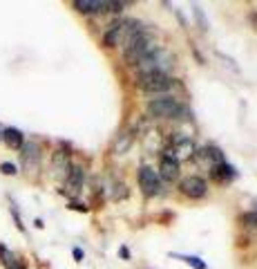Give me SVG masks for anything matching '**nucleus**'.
<instances>
[{
	"mask_svg": "<svg viewBox=\"0 0 257 269\" xmlns=\"http://www.w3.org/2000/svg\"><path fill=\"white\" fill-rule=\"evenodd\" d=\"M251 20L255 23V27H257V11H253V14H251Z\"/></svg>",
	"mask_w": 257,
	"mask_h": 269,
	"instance_id": "b1692460",
	"label": "nucleus"
},
{
	"mask_svg": "<svg viewBox=\"0 0 257 269\" xmlns=\"http://www.w3.org/2000/svg\"><path fill=\"white\" fill-rule=\"evenodd\" d=\"M193 11H194V16H197L199 25H201V30H208V23L204 20V14H201V9H199V7H193Z\"/></svg>",
	"mask_w": 257,
	"mask_h": 269,
	"instance_id": "6ab92c4d",
	"label": "nucleus"
},
{
	"mask_svg": "<svg viewBox=\"0 0 257 269\" xmlns=\"http://www.w3.org/2000/svg\"><path fill=\"white\" fill-rule=\"evenodd\" d=\"M146 110L150 117H157V119H188V110L172 97L152 99Z\"/></svg>",
	"mask_w": 257,
	"mask_h": 269,
	"instance_id": "f03ea898",
	"label": "nucleus"
},
{
	"mask_svg": "<svg viewBox=\"0 0 257 269\" xmlns=\"http://www.w3.org/2000/svg\"><path fill=\"white\" fill-rule=\"evenodd\" d=\"M69 209H74V211H83V213H85V211H88V206H85V204H78V202H72V204H69Z\"/></svg>",
	"mask_w": 257,
	"mask_h": 269,
	"instance_id": "4be33fe9",
	"label": "nucleus"
},
{
	"mask_svg": "<svg viewBox=\"0 0 257 269\" xmlns=\"http://www.w3.org/2000/svg\"><path fill=\"white\" fill-rule=\"evenodd\" d=\"M11 215H14V220H16V227H18L20 231H25V225H23V220H20V215H18V209H16V204H11Z\"/></svg>",
	"mask_w": 257,
	"mask_h": 269,
	"instance_id": "aec40b11",
	"label": "nucleus"
},
{
	"mask_svg": "<svg viewBox=\"0 0 257 269\" xmlns=\"http://www.w3.org/2000/svg\"><path fill=\"white\" fill-rule=\"evenodd\" d=\"M20 164H23V171L27 173H38L40 164H43V148L38 142H25L20 148Z\"/></svg>",
	"mask_w": 257,
	"mask_h": 269,
	"instance_id": "39448f33",
	"label": "nucleus"
},
{
	"mask_svg": "<svg viewBox=\"0 0 257 269\" xmlns=\"http://www.w3.org/2000/svg\"><path fill=\"white\" fill-rule=\"evenodd\" d=\"M72 7L81 14H103V11H112V2L107 0H74Z\"/></svg>",
	"mask_w": 257,
	"mask_h": 269,
	"instance_id": "9d476101",
	"label": "nucleus"
},
{
	"mask_svg": "<svg viewBox=\"0 0 257 269\" xmlns=\"http://www.w3.org/2000/svg\"><path fill=\"white\" fill-rule=\"evenodd\" d=\"M179 189H181V193H184V195L197 200V197H204L206 195V191H208V184H206L204 177L190 175V177H186V180H181Z\"/></svg>",
	"mask_w": 257,
	"mask_h": 269,
	"instance_id": "0eeeda50",
	"label": "nucleus"
},
{
	"mask_svg": "<svg viewBox=\"0 0 257 269\" xmlns=\"http://www.w3.org/2000/svg\"><path fill=\"white\" fill-rule=\"evenodd\" d=\"M136 65H139L141 74H152V72L165 74V70L172 65V54L161 49V47H157V49H152L148 56H143Z\"/></svg>",
	"mask_w": 257,
	"mask_h": 269,
	"instance_id": "7ed1b4c3",
	"label": "nucleus"
},
{
	"mask_svg": "<svg viewBox=\"0 0 257 269\" xmlns=\"http://www.w3.org/2000/svg\"><path fill=\"white\" fill-rule=\"evenodd\" d=\"M139 186H141V191L146 193L148 197L161 195V191H163V186H161V177L157 175L150 166H141V171H139Z\"/></svg>",
	"mask_w": 257,
	"mask_h": 269,
	"instance_id": "423d86ee",
	"label": "nucleus"
},
{
	"mask_svg": "<svg viewBox=\"0 0 257 269\" xmlns=\"http://www.w3.org/2000/svg\"><path fill=\"white\" fill-rule=\"evenodd\" d=\"M0 144H2V128H0Z\"/></svg>",
	"mask_w": 257,
	"mask_h": 269,
	"instance_id": "393cba45",
	"label": "nucleus"
},
{
	"mask_svg": "<svg viewBox=\"0 0 257 269\" xmlns=\"http://www.w3.org/2000/svg\"><path fill=\"white\" fill-rule=\"evenodd\" d=\"M170 256H175V258H181L184 263L193 265L194 269H206V263H201V260H199L197 256H181V254H170Z\"/></svg>",
	"mask_w": 257,
	"mask_h": 269,
	"instance_id": "f3484780",
	"label": "nucleus"
},
{
	"mask_svg": "<svg viewBox=\"0 0 257 269\" xmlns=\"http://www.w3.org/2000/svg\"><path fill=\"white\" fill-rule=\"evenodd\" d=\"M25 142H27V139H25L23 130H18V128H14V126L2 128V144H5L7 148H11V151H20Z\"/></svg>",
	"mask_w": 257,
	"mask_h": 269,
	"instance_id": "9b49d317",
	"label": "nucleus"
},
{
	"mask_svg": "<svg viewBox=\"0 0 257 269\" xmlns=\"http://www.w3.org/2000/svg\"><path fill=\"white\" fill-rule=\"evenodd\" d=\"M199 157H201V159H206V161H210V164H213V166H219V164H224V153L219 151L217 146H208V148H204V151L199 153Z\"/></svg>",
	"mask_w": 257,
	"mask_h": 269,
	"instance_id": "4468645a",
	"label": "nucleus"
},
{
	"mask_svg": "<svg viewBox=\"0 0 257 269\" xmlns=\"http://www.w3.org/2000/svg\"><path fill=\"white\" fill-rule=\"evenodd\" d=\"M69 157H67V153H63V151H56L52 155V171H54V175H59V177H63L65 180V175H67V171H69Z\"/></svg>",
	"mask_w": 257,
	"mask_h": 269,
	"instance_id": "f8f14e48",
	"label": "nucleus"
},
{
	"mask_svg": "<svg viewBox=\"0 0 257 269\" xmlns=\"http://www.w3.org/2000/svg\"><path fill=\"white\" fill-rule=\"evenodd\" d=\"M123 30H126V23H112L110 27H107V32L103 34V43H105V47H114V45L119 43V38H121Z\"/></svg>",
	"mask_w": 257,
	"mask_h": 269,
	"instance_id": "ddd939ff",
	"label": "nucleus"
},
{
	"mask_svg": "<svg viewBox=\"0 0 257 269\" xmlns=\"http://www.w3.org/2000/svg\"><path fill=\"white\" fill-rule=\"evenodd\" d=\"M136 83L146 94H163L175 85V78L161 72H152V74H141Z\"/></svg>",
	"mask_w": 257,
	"mask_h": 269,
	"instance_id": "20e7f679",
	"label": "nucleus"
},
{
	"mask_svg": "<svg viewBox=\"0 0 257 269\" xmlns=\"http://www.w3.org/2000/svg\"><path fill=\"white\" fill-rule=\"evenodd\" d=\"M157 175L165 182H175L179 177V157L177 155H163L159 161V173Z\"/></svg>",
	"mask_w": 257,
	"mask_h": 269,
	"instance_id": "1a4fd4ad",
	"label": "nucleus"
},
{
	"mask_svg": "<svg viewBox=\"0 0 257 269\" xmlns=\"http://www.w3.org/2000/svg\"><path fill=\"white\" fill-rule=\"evenodd\" d=\"M83 182H85V168L78 166V164H72L65 175V193L67 195H78L83 189Z\"/></svg>",
	"mask_w": 257,
	"mask_h": 269,
	"instance_id": "6e6552de",
	"label": "nucleus"
},
{
	"mask_svg": "<svg viewBox=\"0 0 257 269\" xmlns=\"http://www.w3.org/2000/svg\"><path fill=\"white\" fill-rule=\"evenodd\" d=\"M0 173L7 177H14V175H18V166H16L14 161H0Z\"/></svg>",
	"mask_w": 257,
	"mask_h": 269,
	"instance_id": "a211bd4d",
	"label": "nucleus"
},
{
	"mask_svg": "<svg viewBox=\"0 0 257 269\" xmlns=\"http://www.w3.org/2000/svg\"><path fill=\"white\" fill-rule=\"evenodd\" d=\"M244 222H251V227H257V213H248L242 218Z\"/></svg>",
	"mask_w": 257,
	"mask_h": 269,
	"instance_id": "412c9836",
	"label": "nucleus"
},
{
	"mask_svg": "<svg viewBox=\"0 0 257 269\" xmlns=\"http://www.w3.org/2000/svg\"><path fill=\"white\" fill-rule=\"evenodd\" d=\"M72 254H74V258H76V260H83V251L78 249V247H74V251H72Z\"/></svg>",
	"mask_w": 257,
	"mask_h": 269,
	"instance_id": "5701e85b",
	"label": "nucleus"
},
{
	"mask_svg": "<svg viewBox=\"0 0 257 269\" xmlns=\"http://www.w3.org/2000/svg\"><path fill=\"white\" fill-rule=\"evenodd\" d=\"M152 49H157L155 38H152L148 32L139 30V27H132L130 38H128V45H126V59H128V63L136 65L141 59H143V56H148Z\"/></svg>",
	"mask_w": 257,
	"mask_h": 269,
	"instance_id": "f257e3e1",
	"label": "nucleus"
},
{
	"mask_svg": "<svg viewBox=\"0 0 257 269\" xmlns=\"http://www.w3.org/2000/svg\"><path fill=\"white\" fill-rule=\"evenodd\" d=\"M175 151L179 153L181 157H190V155H194V144L190 142L188 137H179L175 144Z\"/></svg>",
	"mask_w": 257,
	"mask_h": 269,
	"instance_id": "dca6fc26",
	"label": "nucleus"
},
{
	"mask_svg": "<svg viewBox=\"0 0 257 269\" xmlns=\"http://www.w3.org/2000/svg\"><path fill=\"white\" fill-rule=\"evenodd\" d=\"M213 177H215V180H219V182L233 180V177H235V168L224 161V164H219V166H213Z\"/></svg>",
	"mask_w": 257,
	"mask_h": 269,
	"instance_id": "2eb2a0df",
	"label": "nucleus"
}]
</instances>
